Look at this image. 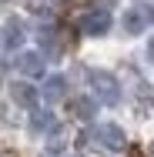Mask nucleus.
<instances>
[{
  "instance_id": "11",
  "label": "nucleus",
  "mask_w": 154,
  "mask_h": 157,
  "mask_svg": "<svg viewBox=\"0 0 154 157\" xmlns=\"http://www.w3.org/2000/svg\"><path fill=\"white\" fill-rule=\"evenodd\" d=\"M144 57H148V63L154 67V37L148 40V47H144Z\"/></svg>"
},
{
  "instance_id": "2",
  "label": "nucleus",
  "mask_w": 154,
  "mask_h": 157,
  "mask_svg": "<svg viewBox=\"0 0 154 157\" xmlns=\"http://www.w3.org/2000/svg\"><path fill=\"white\" fill-rule=\"evenodd\" d=\"M151 20H154V7H127L121 17L124 33H131V37H137L144 30V24H151Z\"/></svg>"
},
{
  "instance_id": "8",
  "label": "nucleus",
  "mask_w": 154,
  "mask_h": 157,
  "mask_svg": "<svg viewBox=\"0 0 154 157\" xmlns=\"http://www.w3.org/2000/svg\"><path fill=\"white\" fill-rule=\"evenodd\" d=\"M10 97L17 100V107H27V110H34L37 100H40V94L34 90L30 84H14V87H10Z\"/></svg>"
},
{
  "instance_id": "4",
  "label": "nucleus",
  "mask_w": 154,
  "mask_h": 157,
  "mask_svg": "<svg viewBox=\"0 0 154 157\" xmlns=\"http://www.w3.org/2000/svg\"><path fill=\"white\" fill-rule=\"evenodd\" d=\"M17 74L20 77H40L44 74V54L40 50H20L17 54Z\"/></svg>"
},
{
  "instance_id": "6",
  "label": "nucleus",
  "mask_w": 154,
  "mask_h": 157,
  "mask_svg": "<svg viewBox=\"0 0 154 157\" xmlns=\"http://www.w3.org/2000/svg\"><path fill=\"white\" fill-rule=\"evenodd\" d=\"M24 44V20L20 17H7L3 20V50L10 54V50H17Z\"/></svg>"
},
{
  "instance_id": "1",
  "label": "nucleus",
  "mask_w": 154,
  "mask_h": 157,
  "mask_svg": "<svg viewBox=\"0 0 154 157\" xmlns=\"http://www.w3.org/2000/svg\"><path fill=\"white\" fill-rule=\"evenodd\" d=\"M91 90L97 94L101 104H117V100H121V84H117V77H111L107 70H94L91 74Z\"/></svg>"
},
{
  "instance_id": "9",
  "label": "nucleus",
  "mask_w": 154,
  "mask_h": 157,
  "mask_svg": "<svg viewBox=\"0 0 154 157\" xmlns=\"http://www.w3.org/2000/svg\"><path fill=\"white\" fill-rule=\"evenodd\" d=\"M27 127H30V134H47V130L54 127V114H50V110H37V107H34Z\"/></svg>"
},
{
  "instance_id": "5",
  "label": "nucleus",
  "mask_w": 154,
  "mask_h": 157,
  "mask_svg": "<svg viewBox=\"0 0 154 157\" xmlns=\"http://www.w3.org/2000/svg\"><path fill=\"white\" fill-rule=\"evenodd\" d=\"M97 137H101V144H104L107 151H124V147H127V134H124L117 124H101L97 127Z\"/></svg>"
},
{
  "instance_id": "7",
  "label": "nucleus",
  "mask_w": 154,
  "mask_h": 157,
  "mask_svg": "<svg viewBox=\"0 0 154 157\" xmlns=\"http://www.w3.org/2000/svg\"><path fill=\"white\" fill-rule=\"evenodd\" d=\"M40 97H44V104H61L64 97H67V77H61V74L47 77V80H44Z\"/></svg>"
},
{
  "instance_id": "3",
  "label": "nucleus",
  "mask_w": 154,
  "mask_h": 157,
  "mask_svg": "<svg viewBox=\"0 0 154 157\" xmlns=\"http://www.w3.org/2000/svg\"><path fill=\"white\" fill-rule=\"evenodd\" d=\"M81 30L87 33V37H104V33L111 30V13H107V10L84 13V17H81Z\"/></svg>"
},
{
  "instance_id": "10",
  "label": "nucleus",
  "mask_w": 154,
  "mask_h": 157,
  "mask_svg": "<svg viewBox=\"0 0 154 157\" xmlns=\"http://www.w3.org/2000/svg\"><path fill=\"white\" fill-rule=\"evenodd\" d=\"M70 110H74V117H81V121H87V117H94V114H97V104H94V100H87V97H77Z\"/></svg>"
}]
</instances>
